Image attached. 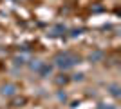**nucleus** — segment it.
Here are the masks:
<instances>
[{
  "label": "nucleus",
  "mask_w": 121,
  "mask_h": 109,
  "mask_svg": "<svg viewBox=\"0 0 121 109\" xmlns=\"http://www.w3.org/2000/svg\"><path fill=\"white\" fill-rule=\"evenodd\" d=\"M0 95H2V96H7V98H9V96H15L16 95V85L15 84H4V85L0 87Z\"/></svg>",
  "instance_id": "nucleus-2"
},
{
  "label": "nucleus",
  "mask_w": 121,
  "mask_h": 109,
  "mask_svg": "<svg viewBox=\"0 0 121 109\" xmlns=\"http://www.w3.org/2000/svg\"><path fill=\"white\" fill-rule=\"evenodd\" d=\"M81 62V58L78 57V55H72L71 51H63V53H58L54 57V66L56 67H60V69H71L74 67L76 64H80Z\"/></svg>",
  "instance_id": "nucleus-1"
},
{
  "label": "nucleus",
  "mask_w": 121,
  "mask_h": 109,
  "mask_svg": "<svg viewBox=\"0 0 121 109\" xmlns=\"http://www.w3.org/2000/svg\"><path fill=\"white\" fill-rule=\"evenodd\" d=\"M42 64H43L42 60H29V69L38 73V71H40V67H42Z\"/></svg>",
  "instance_id": "nucleus-8"
},
{
  "label": "nucleus",
  "mask_w": 121,
  "mask_h": 109,
  "mask_svg": "<svg viewBox=\"0 0 121 109\" xmlns=\"http://www.w3.org/2000/svg\"><path fill=\"white\" fill-rule=\"evenodd\" d=\"M65 33H67V27L63 26V24H56V26H52L49 29L47 35L49 36H61V35H65Z\"/></svg>",
  "instance_id": "nucleus-3"
},
{
  "label": "nucleus",
  "mask_w": 121,
  "mask_h": 109,
  "mask_svg": "<svg viewBox=\"0 0 121 109\" xmlns=\"http://www.w3.org/2000/svg\"><path fill=\"white\" fill-rule=\"evenodd\" d=\"M103 58H105V53L99 51V49H96V51H92L91 55H89V60H91V62H101Z\"/></svg>",
  "instance_id": "nucleus-5"
},
{
  "label": "nucleus",
  "mask_w": 121,
  "mask_h": 109,
  "mask_svg": "<svg viewBox=\"0 0 121 109\" xmlns=\"http://www.w3.org/2000/svg\"><path fill=\"white\" fill-rule=\"evenodd\" d=\"M25 62H27V55H16V57L13 58V64H15V66H24Z\"/></svg>",
  "instance_id": "nucleus-7"
},
{
  "label": "nucleus",
  "mask_w": 121,
  "mask_h": 109,
  "mask_svg": "<svg viewBox=\"0 0 121 109\" xmlns=\"http://www.w3.org/2000/svg\"><path fill=\"white\" fill-rule=\"evenodd\" d=\"M56 96H58V100H60V102H65V100H67V93H65V91H58V95H56Z\"/></svg>",
  "instance_id": "nucleus-10"
},
{
  "label": "nucleus",
  "mask_w": 121,
  "mask_h": 109,
  "mask_svg": "<svg viewBox=\"0 0 121 109\" xmlns=\"http://www.w3.org/2000/svg\"><path fill=\"white\" fill-rule=\"evenodd\" d=\"M71 80H74V82H81V80H83V75H81V73H80V75H72Z\"/></svg>",
  "instance_id": "nucleus-12"
},
{
  "label": "nucleus",
  "mask_w": 121,
  "mask_h": 109,
  "mask_svg": "<svg viewBox=\"0 0 121 109\" xmlns=\"http://www.w3.org/2000/svg\"><path fill=\"white\" fill-rule=\"evenodd\" d=\"M38 73H40V76H42V78H49L51 75H52V66H51V64H45V62H43Z\"/></svg>",
  "instance_id": "nucleus-4"
},
{
  "label": "nucleus",
  "mask_w": 121,
  "mask_h": 109,
  "mask_svg": "<svg viewBox=\"0 0 121 109\" xmlns=\"http://www.w3.org/2000/svg\"><path fill=\"white\" fill-rule=\"evenodd\" d=\"M108 93H110L114 98H119L121 96V87L117 84H110V85H108Z\"/></svg>",
  "instance_id": "nucleus-6"
},
{
  "label": "nucleus",
  "mask_w": 121,
  "mask_h": 109,
  "mask_svg": "<svg viewBox=\"0 0 121 109\" xmlns=\"http://www.w3.org/2000/svg\"><path fill=\"white\" fill-rule=\"evenodd\" d=\"M78 35H81V29H72L71 31V36H78Z\"/></svg>",
  "instance_id": "nucleus-13"
},
{
  "label": "nucleus",
  "mask_w": 121,
  "mask_h": 109,
  "mask_svg": "<svg viewBox=\"0 0 121 109\" xmlns=\"http://www.w3.org/2000/svg\"><path fill=\"white\" fill-rule=\"evenodd\" d=\"M69 80H71V78L67 76V75H58V78H54V82L58 84V85H65Z\"/></svg>",
  "instance_id": "nucleus-9"
},
{
  "label": "nucleus",
  "mask_w": 121,
  "mask_h": 109,
  "mask_svg": "<svg viewBox=\"0 0 121 109\" xmlns=\"http://www.w3.org/2000/svg\"><path fill=\"white\" fill-rule=\"evenodd\" d=\"M98 109H117V107H114V105H110V104H99Z\"/></svg>",
  "instance_id": "nucleus-11"
}]
</instances>
